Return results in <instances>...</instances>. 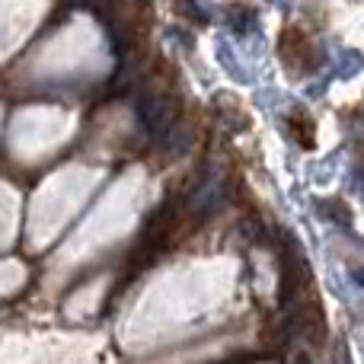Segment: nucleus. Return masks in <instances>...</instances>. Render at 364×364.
<instances>
[{
    "mask_svg": "<svg viewBox=\"0 0 364 364\" xmlns=\"http://www.w3.org/2000/svg\"><path fill=\"white\" fill-rule=\"evenodd\" d=\"M141 122L147 125V132L154 134V138H160V134H166L173 125H176L179 119V96L170 93V90H154V93H147L144 100H141Z\"/></svg>",
    "mask_w": 364,
    "mask_h": 364,
    "instance_id": "nucleus-1",
    "label": "nucleus"
},
{
    "mask_svg": "<svg viewBox=\"0 0 364 364\" xmlns=\"http://www.w3.org/2000/svg\"><path fill=\"white\" fill-rule=\"evenodd\" d=\"M282 58L291 70H310L316 64V48L301 29H288L282 36Z\"/></svg>",
    "mask_w": 364,
    "mask_h": 364,
    "instance_id": "nucleus-2",
    "label": "nucleus"
},
{
    "mask_svg": "<svg viewBox=\"0 0 364 364\" xmlns=\"http://www.w3.org/2000/svg\"><path fill=\"white\" fill-rule=\"evenodd\" d=\"M294 364H310V358L304 352H297V358H294Z\"/></svg>",
    "mask_w": 364,
    "mask_h": 364,
    "instance_id": "nucleus-3",
    "label": "nucleus"
}]
</instances>
